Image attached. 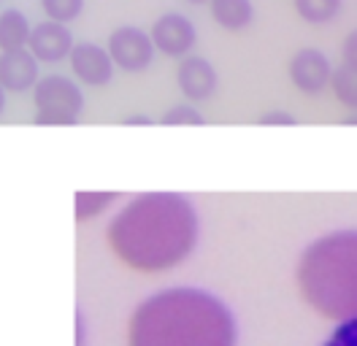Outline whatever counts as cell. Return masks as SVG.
Returning a JSON list of instances; mask_svg holds the SVG:
<instances>
[{"mask_svg":"<svg viewBox=\"0 0 357 346\" xmlns=\"http://www.w3.org/2000/svg\"><path fill=\"white\" fill-rule=\"evenodd\" d=\"M187 3H195V6H201V3H208V0H187Z\"/></svg>","mask_w":357,"mask_h":346,"instance_id":"cell-25","label":"cell"},{"mask_svg":"<svg viewBox=\"0 0 357 346\" xmlns=\"http://www.w3.org/2000/svg\"><path fill=\"white\" fill-rule=\"evenodd\" d=\"M203 122H206V116L195 106H190V103L171 106L160 116V125H203Z\"/></svg>","mask_w":357,"mask_h":346,"instance_id":"cell-18","label":"cell"},{"mask_svg":"<svg viewBox=\"0 0 357 346\" xmlns=\"http://www.w3.org/2000/svg\"><path fill=\"white\" fill-rule=\"evenodd\" d=\"M208 6H211L214 22L225 30H230V33H238V30H244L255 22L252 0H208Z\"/></svg>","mask_w":357,"mask_h":346,"instance_id":"cell-12","label":"cell"},{"mask_svg":"<svg viewBox=\"0 0 357 346\" xmlns=\"http://www.w3.org/2000/svg\"><path fill=\"white\" fill-rule=\"evenodd\" d=\"M176 84L190 103H201V100H208L217 92L220 79H217L214 65L206 57L187 54V57H181V63L176 68Z\"/></svg>","mask_w":357,"mask_h":346,"instance_id":"cell-10","label":"cell"},{"mask_svg":"<svg viewBox=\"0 0 357 346\" xmlns=\"http://www.w3.org/2000/svg\"><path fill=\"white\" fill-rule=\"evenodd\" d=\"M298 281L317 311L333 319H357V233H335L303 255Z\"/></svg>","mask_w":357,"mask_h":346,"instance_id":"cell-3","label":"cell"},{"mask_svg":"<svg viewBox=\"0 0 357 346\" xmlns=\"http://www.w3.org/2000/svg\"><path fill=\"white\" fill-rule=\"evenodd\" d=\"M33 24L20 8H6L0 14V52H17L27 49Z\"/></svg>","mask_w":357,"mask_h":346,"instance_id":"cell-13","label":"cell"},{"mask_svg":"<svg viewBox=\"0 0 357 346\" xmlns=\"http://www.w3.org/2000/svg\"><path fill=\"white\" fill-rule=\"evenodd\" d=\"M341 57H344V63H357V30H352V33L344 38Z\"/></svg>","mask_w":357,"mask_h":346,"instance_id":"cell-21","label":"cell"},{"mask_svg":"<svg viewBox=\"0 0 357 346\" xmlns=\"http://www.w3.org/2000/svg\"><path fill=\"white\" fill-rule=\"evenodd\" d=\"M298 116L290 114V111H282V108H273V111H266L260 116V125H295Z\"/></svg>","mask_w":357,"mask_h":346,"instance_id":"cell-20","label":"cell"},{"mask_svg":"<svg viewBox=\"0 0 357 346\" xmlns=\"http://www.w3.org/2000/svg\"><path fill=\"white\" fill-rule=\"evenodd\" d=\"M295 14L309 24H328L341 14L344 0H292Z\"/></svg>","mask_w":357,"mask_h":346,"instance_id":"cell-15","label":"cell"},{"mask_svg":"<svg viewBox=\"0 0 357 346\" xmlns=\"http://www.w3.org/2000/svg\"><path fill=\"white\" fill-rule=\"evenodd\" d=\"M6 95H8V92L0 86V116H3V111H6Z\"/></svg>","mask_w":357,"mask_h":346,"instance_id":"cell-23","label":"cell"},{"mask_svg":"<svg viewBox=\"0 0 357 346\" xmlns=\"http://www.w3.org/2000/svg\"><path fill=\"white\" fill-rule=\"evenodd\" d=\"M328 346H357V319L341 324L333 333V338L328 341Z\"/></svg>","mask_w":357,"mask_h":346,"instance_id":"cell-19","label":"cell"},{"mask_svg":"<svg viewBox=\"0 0 357 346\" xmlns=\"http://www.w3.org/2000/svg\"><path fill=\"white\" fill-rule=\"evenodd\" d=\"M233 317L201 289H165L141 303L128 327V346H233Z\"/></svg>","mask_w":357,"mask_h":346,"instance_id":"cell-2","label":"cell"},{"mask_svg":"<svg viewBox=\"0 0 357 346\" xmlns=\"http://www.w3.org/2000/svg\"><path fill=\"white\" fill-rule=\"evenodd\" d=\"M106 52L112 57L114 68L125 73H141L155 60V43L149 38V33H144L141 27H133V24H122L112 30Z\"/></svg>","mask_w":357,"mask_h":346,"instance_id":"cell-5","label":"cell"},{"mask_svg":"<svg viewBox=\"0 0 357 346\" xmlns=\"http://www.w3.org/2000/svg\"><path fill=\"white\" fill-rule=\"evenodd\" d=\"M287 73H290V82L298 92L303 95H322L328 84H331V73H333V65L331 60L319 52V49H298L292 54L290 65H287Z\"/></svg>","mask_w":357,"mask_h":346,"instance_id":"cell-7","label":"cell"},{"mask_svg":"<svg viewBox=\"0 0 357 346\" xmlns=\"http://www.w3.org/2000/svg\"><path fill=\"white\" fill-rule=\"evenodd\" d=\"M152 122H155V119L146 116V114H130V116L122 119V125H152Z\"/></svg>","mask_w":357,"mask_h":346,"instance_id":"cell-22","label":"cell"},{"mask_svg":"<svg viewBox=\"0 0 357 346\" xmlns=\"http://www.w3.org/2000/svg\"><path fill=\"white\" fill-rule=\"evenodd\" d=\"M70 73L84 86H106L114 79V63L106 52V46H98L92 41L73 43L70 54Z\"/></svg>","mask_w":357,"mask_h":346,"instance_id":"cell-8","label":"cell"},{"mask_svg":"<svg viewBox=\"0 0 357 346\" xmlns=\"http://www.w3.org/2000/svg\"><path fill=\"white\" fill-rule=\"evenodd\" d=\"M149 38L155 43L157 52H162L165 57H187L192 52V46L198 43L195 24L178 11H168L152 24Z\"/></svg>","mask_w":357,"mask_h":346,"instance_id":"cell-6","label":"cell"},{"mask_svg":"<svg viewBox=\"0 0 357 346\" xmlns=\"http://www.w3.org/2000/svg\"><path fill=\"white\" fill-rule=\"evenodd\" d=\"M41 8H44L46 20L49 22H73L82 8H84V0H41Z\"/></svg>","mask_w":357,"mask_h":346,"instance_id":"cell-17","label":"cell"},{"mask_svg":"<svg viewBox=\"0 0 357 346\" xmlns=\"http://www.w3.org/2000/svg\"><path fill=\"white\" fill-rule=\"evenodd\" d=\"M114 200H116L114 193H79L76 195V219L79 222L95 219L98 214H103Z\"/></svg>","mask_w":357,"mask_h":346,"instance_id":"cell-16","label":"cell"},{"mask_svg":"<svg viewBox=\"0 0 357 346\" xmlns=\"http://www.w3.org/2000/svg\"><path fill=\"white\" fill-rule=\"evenodd\" d=\"M73 33L63 22H38L30 30L27 38V52L38 60V63H60L68 60L70 49H73Z\"/></svg>","mask_w":357,"mask_h":346,"instance_id":"cell-9","label":"cell"},{"mask_svg":"<svg viewBox=\"0 0 357 346\" xmlns=\"http://www.w3.org/2000/svg\"><path fill=\"white\" fill-rule=\"evenodd\" d=\"M331 89L338 98V103L357 111V63H341L331 73Z\"/></svg>","mask_w":357,"mask_h":346,"instance_id":"cell-14","label":"cell"},{"mask_svg":"<svg viewBox=\"0 0 357 346\" xmlns=\"http://www.w3.org/2000/svg\"><path fill=\"white\" fill-rule=\"evenodd\" d=\"M33 106H36V125L68 128L76 125L84 111V92L70 76L49 73L33 86Z\"/></svg>","mask_w":357,"mask_h":346,"instance_id":"cell-4","label":"cell"},{"mask_svg":"<svg viewBox=\"0 0 357 346\" xmlns=\"http://www.w3.org/2000/svg\"><path fill=\"white\" fill-rule=\"evenodd\" d=\"M38 68H41V63L27 49L3 52L0 54V86L6 92H27L41 79Z\"/></svg>","mask_w":357,"mask_h":346,"instance_id":"cell-11","label":"cell"},{"mask_svg":"<svg viewBox=\"0 0 357 346\" xmlns=\"http://www.w3.org/2000/svg\"><path fill=\"white\" fill-rule=\"evenodd\" d=\"M198 219L181 195H141L109 225L114 255L144 273L178 265L195 246Z\"/></svg>","mask_w":357,"mask_h":346,"instance_id":"cell-1","label":"cell"},{"mask_svg":"<svg viewBox=\"0 0 357 346\" xmlns=\"http://www.w3.org/2000/svg\"><path fill=\"white\" fill-rule=\"evenodd\" d=\"M344 125H357V114H352V116H347V119H344Z\"/></svg>","mask_w":357,"mask_h":346,"instance_id":"cell-24","label":"cell"}]
</instances>
